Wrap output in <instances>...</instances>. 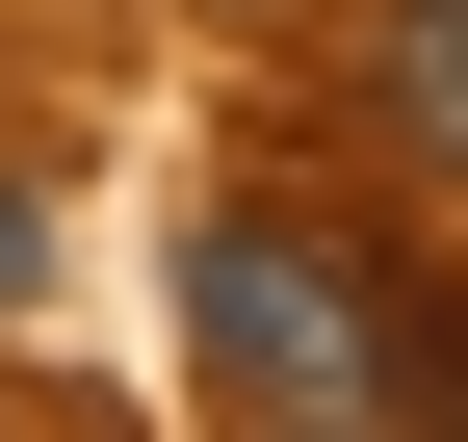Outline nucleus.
<instances>
[{"label": "nucleus", "instance_id": "f257e3e1", "mask_svg": "<svg viewBox=\"0 0 468 442\" xmlns=\"http://www.w3.org/2000/svg\"><path fill=\"white\" fill-rule=\"evenodd\" d=\"M234 442H365L390 416V339H417V287H390V235H338V208H208V287H183Z\"/></svg>", "mask_w": 468, "mask_h": 442}, {"label": "nucleus", "instance_id": "f03ea898", "mask_svg": "<svg viewBox=\"0 0 468 442\" xmlns=\"http://www.w3.org/2000/svg\"><path fill=\"white\" fill-rule=\"evenodd\" d=\"M365 79H390V131L468 183V0H365Z\"/></svg>", "mask_w": 468, "mask_h": 442}, {"label": "nucleus", "instance_id": "7ed1b4c3", "mask_svg": "<svg viewBox=\"0 0 468 442\" xmlns=\"http://www.w3.org/2000/svg\"><path fill=\"white\" fill-rule=\"evenodd\" d=\"M390 416H417V442H468V312L417 287V339H390Z\"/></svg>", "mask_w": 468, "mask_h": 442}, {"label": "nucleus", "instance_id": "20e7f679", "mask_svg": "<svg viewBox=\"0 0 468 442\" xmlns=\"http://www.w3.org/2000/svg\"><path fill=\"white\" fill-rule=\"evenodd\" d=\"M27 260H52V208H27V183H0V312H27Z\"/></svg>", "mask_w": 468, "mask_h": 442}]
</instances>
